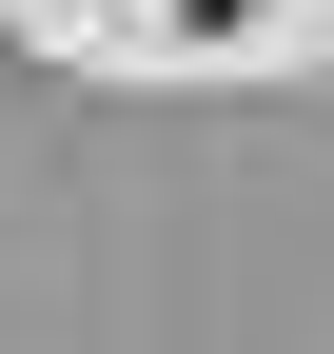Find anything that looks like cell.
I'll return each mask as SVG.
<instances>
[{
  "mask_svg": "<svg viewBox=\"0 0 334 354\" xmlns=\"http://www.w3.org/2000/svg\"><path fill=\"white\" fill-rule=\"evenodd\" d=\"M177 20H256V0H177Z\"/></svg>",
  "mask_w": 334,
  "mask_h": 354,
  "instance_id": "1",
  "label": "cell"
}]
</instances>
